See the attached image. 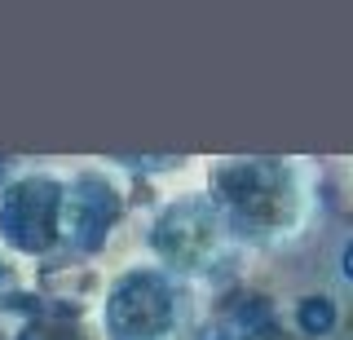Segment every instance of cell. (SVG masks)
<instances>
[{
  "instance_id": "1",
  "label": "cell",
  "mask_w": 353,
  "mask_h": 340,
  "mask_svg": "<svg viewBox=\"0 0 353 340\" xmlns=\"http://www.w3.org/2000/svg\"><path fill=\"white\" fill-rule=\"evenodd\" d=\"M208 199L234 248H283L314 221L318 181L301 159L239 155L208 168Z\"/></svg>"
},
{
  "instance_id": "2",
  "label": "cell",
  "mask_w": 353,
  "mask_h": 340,
  "mask_svg": "<svg viewBox=\"0 0 353 340\" xmlns=\"http://www.w3.org/2000/svg\"><path fill=\"white\" fill-rule=\"evenodd\" d=\"M102 340H185L194 323V288L159 266H128L106 283Z\"/></svg>"
},
{
  "instance_id": "3",
  "label": "cell",
  "mask_w": 353,
  "mask_h": 340,
  "mask_svg": "<svg viewBox=\"0 0 353 340\" xmlns=\"http://www.w3.org/2000/svg\"><path fill=\"white\" fill-rule=\"evenodd\" d=\"M146 243L154 257L150 266L168 270L181 283L216 279L234 261V243H230L225 226H221L216 208L203 190L176 194V199L154 208V217L146 226Z\"/></svg>"
},
{
  "instance_id": "4",
  "label": "cell",
  "mask_w": 353,
  "mask_h": 340,
  "mask_svg": "<svg viewBox=\"0 0 353 340\" xmlns=\"http://www.w3.org/2000/svg\"><path fill=\"white\" fill-rule=\"evenodd\" d=\"M62 199L66 177L58 172H18L0 186V243L22 257L62 252Z\"/></svg>"
},
{
  "instance_id": "5",
  "label": "cell",
  "mask_w": 353,
  "mask_h": 340,
  "mask_svg": "<svg viewBox=\"0 0 353 340\" xmlns=\"http://www.w3.org/2000/svg\"><path fill=\"white\" fill-rule=\"evenodd\" d=\"M124 221V190L115 177L102 168H80L66 177V199H62V252L71 257H97L115 226Z\"/></svg>"
},
{
  "instance_id": "6",
  "label": "cell",
  "mask_w": 353,
  "mask_h": 340,
  "mask_svg": "<svg viewBox=\"0 0 353 340\" xmlns=\"http://www.w3.org/2000/svg\"><path fill=\"white\" fill-rule=\"evenodd\" d=\"M14 340H93V336H88L75 318H36V323H27Z\"/></svg>"
}]
</instances>
